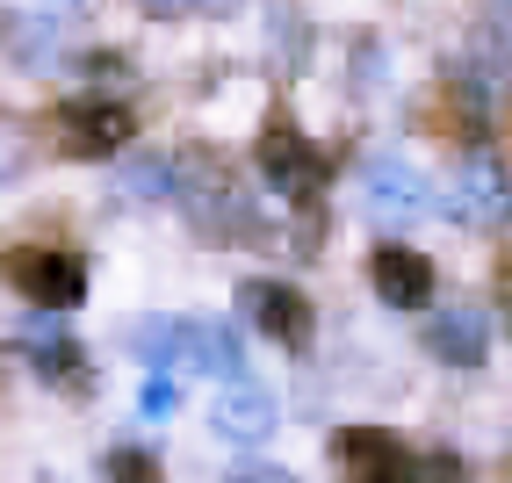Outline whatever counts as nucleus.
<instances>
[{
	"label": "nucleus",
	"mask_w": 512,
	"mask_h": 483,
	"mask_svg": "<svg viewBox=\"0 0 512 483\" xmlns=\"http://www.w3.org/2000/svg\"><path fill=\"white\" fill-rule=\"evenodd\" d=\"M130 347L152 361V375H246V354H238L231 325L217 318H145L130 332Z\"/></svg>",
	"instance_id": "nucleus-1"
},
{
	"label": "nucleus",
	"mask_w": 512,
	"mask_h": 483,
	"mask_svg": "<svg viewBox=\"0 0 512 483\" xmlns=\"http://www.w3.org/2000/svg\"><path fill=\"white\" fill-rule=\"evenodd\" d=\"M361 202H368L375 224H419L433 210V188H426V174L404 152H375L361 166Z\"/></svg>",
	"instance_id": "nucleus-2"
},
{
	"label": "nucleus",
	"mask_w": 512,
	"mask_h": 483,
	"mask_svg": "<svg viewBox=\"0 0 512 483\" xmlns=\"http://www.w3.org/2000/svg\"><path fill=\"white\" fill-rule=\"evenodd\" d=\"M174 188H181V202H188V217L210 231V238H238V224H253V210H246V195L231 188V174L224 166H210L202 152H188L181 166H174Z\"/></svg>",
	"instance_id": "nucleus-3"
},
{
	"label": "nucleus",
	"mask_w": 512,
	"mask_h": 483,
	"mask_svg": "<svg viewBox=\"0 0 512 483\" xmlns=\"http://www.w3.org/2000/svg\"><path fill=\"white\" fill-rule=\"evenodd\" d=\"M332 455H339V469H347V483H419L426 476V462L383 426H347L332 440Z\"/></svg>",
	"instance_id": "nucleus-4"
},
{
	"label": "nucleus",
	"mask_w": 512,
	"mask_h": 483,
	"mask_svg": "<svg viewBox=\"0 0 512 483\" xmlns=\"http://www.w3.org/2000/svg\"><path fill=\"white\" fill-rule=\"evenodd\" d=\"M448 202H455V217H462L469 231H505V224H512V174H505L491 152H469V159L455 166Z\"/></svg>",
	"instance_id": "nucleus-5"
},
{
	"label": "nucleus",
	"mask_w": 512,
	"mask_h": 483,
	"mask_svg": "<svg viewBox=\"0 0 512 483\" xmlns=\"http://www.w3.org/2000/svg\"><path fill=\"white\" fill-rule=\"evenodd\" d=\"M8 282L29 303H44V310H73L87 296V267L73 253H51V246H15L8 253Z\"/></svg>",
	"instance_id": "nucleus-6"
},
{
	"label": "nucleus",
	"mask_w": 512,
	"mask_h": 483,
	"mask_svg": "<svg viewBox=\"0 0 512 483\" xmlns=\"http://www.w3.org/2000/svg\"><path fill=\"white\" fill-rule=\"evenodd\" d=\"M58 145L73 159H109L130 145V109L116 101H65L58 109Z\"/></svg>",
	"instance_id": "nucleus-7"
},
{
	"label": "nucleus",
	"mask_w": 512,
	"mask_h": 483,
	"mask_svg": "<svg viewBox=\"0 0 512 483\" xmlns=\"http://www.w3.org/2000/svg\"><path fill=\"white\" fill-rule=\"evenodd\" d=\"M210 419H217V433H224V440L260 447L267 433H275V397H267L253 375H224L217 397H210Z\"/></svg>",
	"instance_id": "nucleus-8"
},
{
	"label": "nucleus",
	"mask_w": 512,
	"mask_h": 483,
	"mask_svg": "<svg viewBox=\"0 0 512 483\" xmlns=\"http://www.w3.org/2000/svg\"><path fill=\"white\" fill-rule=\"evenodd\" d=\"M260 166H267V181L282 188V202H318V188H325L318 152L303 145V137H296L289 123H275V130L260 137Z\"/></svg>",
	"instance_id": "nucleus-9"
},
{
	"label": "nucleus",
	"mask_w": 512,
	"mask_h": 483,
	"mask_svg": "<svg viewBox=\"0 0 512 483\" xmlns=\"http://www.w3.org/2000/svg\"><path fill=\"white\" fill-rule=\"evenodd\" d=\"M246 310L267 339H282V347H311V303H303L289 282H246Z\"/></svg>",
	"instance_id": "nucleus-10"
},
{
	"label": "nucleus",
	"mask_w": 512,
	"mask_h": 483,
	"mask_svg": "<svg viewBox=\"0 0 512 483\" xmlns=\"http://www.w3.org/2000/svg\"><path fill=\"white\" fill-rule=\"evenodd\" d=\"M368 274H375V296L397 303V310H419V303L433 296V260L412 253V246H375Z\"/></svg>",
	"instance_id": "nucleus-11"
},
{
	"label": "nucleus",
	"mask_w": 512,
	"mask_h": 483,
	"mask_svg": "<svg viewBox=\"0 0 512 483\" xmlns=\"http://www.w3.org/2000/svg\"><path fill=\"white\" fill-rule=\"evenodd\" d=\"M426 347H433V361H448V368H476V361L491 354V325H484V310H469V303L440 310V318L426 325Z\"/></svg>",
	"instance_id": "nucleus-12"
},
{
	"label": "nucleus",
	"mask_w": 512,
	"mask_h": 483,
	"mask_svg": "<svg viewBox=\"0 0 512 483\" xmlns=\"http://www.w3.org/2000/svg\"><path fill=\"white\" fill-rule=\"evenodd\" d=\"M15 339H22V354H29V368H37L44 383H80V347H73V332H65V325L29 318Z\"/></svg>",
	"instance_id": "nucleus-13"
},
{
	"label": "nucleus",
	"mask_w": 512,
	"mask_h": 483,
	"mask_svg": "<svg viewBox=\"0 0 512 483\" xmlns=\"http://www.w3.org/2000/svg\"><path fill=\"white\" fill-rule=\"evenodd\" d=\"M138 411H145V419H174V411H181V375H145Z\"/></svg>",
	"instance_id": "nucleus-14"
},
{
	"label": "nucleus",
	"mask_w": 512,
	"mask_h": 483,
	"mask_svg": "<svg viewBox=\"0 0 512 483\" xmlns=\"http://www.w3.org/2000/svg\"><path fill=\"white\" fill-rule=\"evenodd\" d=\"M109 476H116V483H152V462L138 455V447H116V455H109Z\"/></svg>",
	"instance_id": "nucleus-15"
},
{
	"label": "nucleus",
	"mask_w": 512,
	"mask_h": 483,
	"mask_svg": "<svg viewBox=\"0 0 512 483\" xmlns=\"http://www.w3.org/2000/svg\"><path fill=\"white\" fill-rule=\"evenodd\" d=\"M231 483H303L296 469H282V462H238L231 469Z\"/></svg>",
	"instance_id": "nucleus-16"
},
{
	"label": "nucleus",
	"mask_w": 512,
	"mask_h": 483,
	"mask_svg": "<svg viewBox=\"0 0 512 483\" xmlns=\"http://www.w3.org/2000/svg\"><path fill=\"white\" fill-rule=\"evenodd\" d=\"M152 15H181V8H202V0H145Z\"/></svg>",
	"instance_id": "nucleus-17"
},
{
	"label": "nucleus",
	"mask_w": 512,
	"mask_h": 483,
	"mask_svg": "<svg viewBox=\"0 0 512 483\" xmlns=\"http://www.w3.org/2000/svg\"><path fill=\"white\" fill-rule=\"evenodd\" d=\"M15 174V137H0V181Z\"/></svg>",
	"instance_id": "nucleus-18"
},
{
	"label": "nucleus",
	"mask_w": 512,
	"mask_h": 483,
	"mask_svg": "<svg viewBox=\"0 0 512 483\" xmlns=\"http://www.w3.org/2000/svg\"><path fill=\"white\" fill-rule=\"evenodd\" d=\"M44 8H65V0H44Z\"/></svg>",
	"instance_id": "nucleus-19"
},
{
	"label": "nucleus",
	"mask_w": 512,
	"mask_h": 483,
	"mask_svg": "<svg viewBox=\"0 0 512 483\" xmlns=\"http://www.w3.org/2000/svg\"><path fill=\"white\" fill-rule=\"evenodd\" d=\"M505 22H512V0H505Z\"/></svg>",
	"instance_id": "nucleus-20"
}]
</instances>
